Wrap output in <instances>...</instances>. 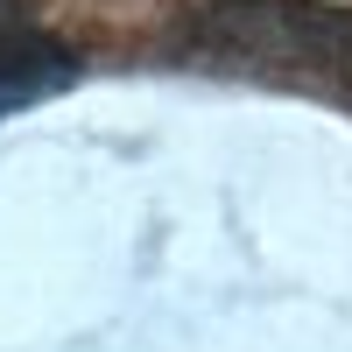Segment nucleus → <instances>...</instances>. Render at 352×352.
<instances>
[{"label":"nucleus","instance_id":"nucleus-2","mask_svg":"<svg viewBox=\"0 0 352 352\" xmlns=\"http://www.w3.org/2000/svg\"><path fill=\"white\" fill-rule=\"evenodd\" d=\"M71 78H78V56L36 28L28 0H0V113L64 92Z\"/></svg>","mask_w":352,"mask_h":352},{"label":"nucleus","instance_id":"nucleus-1","mask_svg":"<svg viewBox=\"0 0 352 352\" xmlns=\"http://www.w3.org/2000/svg\"><path fill=\"white\" fill-rule=\"evenodd\" d=\"M176 56L226 78H261L289 92L352 106V14L317 0H204L176 36Z\"/></svg>","mask_w":352,"mask_h":352}]
</instances>
